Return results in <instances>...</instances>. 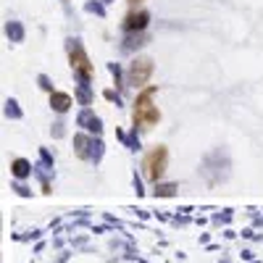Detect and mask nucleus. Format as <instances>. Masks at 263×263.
<instances>
[{
	"mask_svg": "<svg viewBox=\"0 0 263 263\" xmlns=\"http://www.w3.org/2000/svg\"><path fill=\"white\" fill-rule=\"evenodd\" d=\"M153 98H155V87H147L137 95V103H134V124L142 129H150L153 124H158L161 113L153 106Z\"/></svg>",
	"mask_w": 263,
	"mask_h": 263,
	"instance_id": "1",
	"label": "nucleus"
},
{
	"mask_svg": "<svg viewBox=\"0 0 263 263\" xmlns=\"http://www.w3.org/2000/svg\"><path fill=\"white\" fill-rule=\"evenodd\" d=\"M166 161H168V150H166V147H161V145L153 147V150L145 155V163H142L145 177L150 182H158L163 177V171H166Z\"/></svg>",
	"mask_w": 263,
	"mask_h": 263,
	"instance_id": "2",
	"label": "nucleus"
},
{
	"mask_svg": "<svg viewBox=\"0 0 263 263\" xmlns=\"http://www.w3.org/2000/svg\"><path fill=\"white\" fill-rule=\"evenodd\" d=\"M150 74H153V61L150 58H134L132 66H129V84L142 87V84H147Z\"/></svg>",
	"mask_w": 263,
	"mask_h": 263,
	"instance_id": "3",
	"label": "nucleus"
},
{
	"mask_svg": "<svg viewBox=\"0 0 263 263\" xmlns=\"http://www.w3.org/2000/svg\"><path fill=\"white\" fill-rule=\"evenodd\" d=\"M71 66H74L84 79L93 76V66H90V61H87V55H84L82 48H74V50H71Z\"/></svg>",
	"mask_w": 263,
	"mask_h": 263,
	"instance_id": "4",
	"label": "nucleus"
},
{
	"mask_svg": "<svg viewBox=\"0 0 263 263\" xmlns=\"http://www.w3.org/2000/svg\"><path fill=\"white\" fill-rule=\"evenodd\" d=\"M53 103H55V108H58V111H66L68 106H71V98H68V95H53Z\"/></svg>",
	"mask_w": 263,
	"mask_h": 263,
	"instance_id": "5",
	"label": "nucleus"
},
{
	"mask_svg": "<svg viewBox=\"0 0 263 263\" xmlns=\"http://www.w3.org/2000/svg\"><path fill=\"white\" fill-rule=\"evenodd\" d=\"M145 21H147V16H145V14H140V16H129V19H127V29L145 27Z\"/></svg>",
	"mask_w": 263,
	"mask_h": 263,
	"instance_id": "6",
	"label": "nucleus"
},
{
	"mask_svg": "<svg viewBox=\"0 0 263 263\" xmlns=\"http://www.w3.org/2000/svg\"><path fill=\"white\" fill-rule=\"evenodd\" d=\"M129 3H142V0H129Z\"/></svg>",
	"mask_w": 263,
	"mask_h": 263,
	"instance_id": "7",
	"label": "nucleus"
}]
</instances>
